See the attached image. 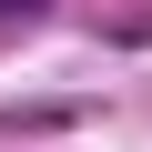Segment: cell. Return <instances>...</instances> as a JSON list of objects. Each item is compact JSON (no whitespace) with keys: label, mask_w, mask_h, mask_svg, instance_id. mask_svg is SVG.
I'll use <instances>...</instances> for the list:
<instances>
[{"label":"cell","mask_w":152,"mask_h":152,"mask_svg":"<svg viewBox=\"0 0 152 152\" xmlns=\"http://www.w3.org/2000/svg\"><path fill=\"white\" fill-rule=\"evenodd\" d=\"M51 10V0H0V31H10V20H41Z\"/></svg>","instance_id":"6da1fadb"}]
</instances>
